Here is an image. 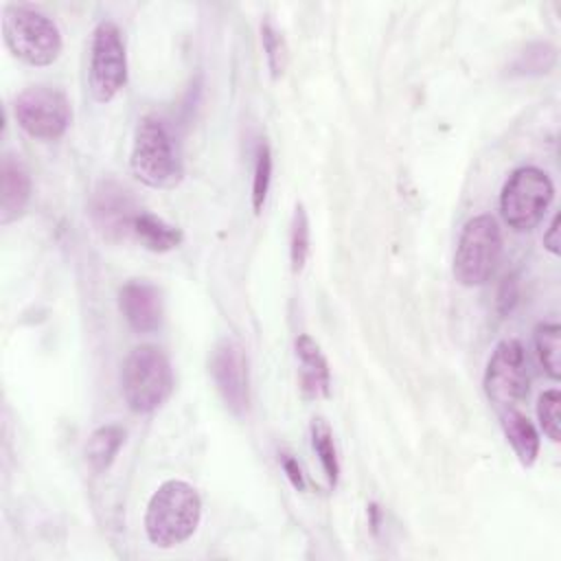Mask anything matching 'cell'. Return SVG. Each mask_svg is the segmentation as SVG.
<instances>
[{
	"label": "cell",
	"instance_id": "cell-1",
	"mask_svg": "<svg viewBox=\"0 0 561 561\" xmlns=\"http://www.w3.org/2000/svg\"><path fill=\"white\" fill-rule=\"evenodd\" d=\"M202 519V497L184 480L162 482L149 497L145 511L147 539L158 548H175L197 530Z\"/></svg>",
	"mask_w": 561,
	"mask_h": 561
},
{
	"label": "cell",
	"instance_id": "cell-2",
	"mask_svg": "<svg viewBox=\"0 0 561 561\" xmlns=\"http://www.w3.org/2000/svg\"><path fill=\"white\" fill-rule=\"evenodd\" d=\"M131 173L149 188H173L182 180V158L169 125L153 114L138 121L134 131Z\"/></svg>",
	"mask_w": 561,
	"mask_h": 561
},
{
	"label": "cell",
	"instance_id": "cell-3",
	"mask_svg": "<svg viewBox=\"0 0 561 561\" xmlns=\"http://www.w3.org/2000/svg\"><path fill=\"white\" fill-rule=\"evenodd\" d=\"M2 39L13 57L28 66H50L61 55V31L53 18L28 4H7Z\"/></svg>",
	"mask_w": 561,
	"mask_h": 561
},
{
	"label": "cell",
	"instance_id": "cell-4",
	"mask_svg": "<svg viewBox=\"0 0 561 561\" xmlns=\"http://www.w3.org/2000/svg\"><path fill=\"white\" fill-rule=\"evenodd\" d=\"M121 390L131 412L147 414L160 408L173 390V370L167 353L151 344L131 348L123 362Z\"/></svg>",
	"mask_w": 561,
	"mask_h": 561
},
{
	"label": "cell",
	"instance_id": "cell-5",
	"mask_svg": "<svg viewBox=\"0 0 561 561\" xmlns=\"http://www.w3.org/2000/svg\"><path fill=\"white\" fill-rule=\"evenodd\" d=\"M502 256V230L491 215L471 217L458 237L454 276L462 287L484 285Z\"/></svg>",
	"mask_w": 561,
	"mask_h": 561
},
{
	"label": "cell",
	"instance_id": "cell-6",
	"mask_svg": "<svg viewBox=\"0 0 561 561\" xmlns=\"http://www.w3.org/2000/svg\"><path fill=\"white\" fill-rule=\"evenodd\" d=\"M554 195L552 180L537 167L515 169L502 186L500 210L508 228L517 232L533 230L546 215Z\"/></svg>",
	"mask_w": 561,
	"mask_h": 561
},
{
	"label": "cell",
	"instance_id": "cell-7",
	"mask_svg": "<svg viewBox=\"0 0 561 561\" xmlns=\"http://www.w3.org/2000/svg\"><path fill=\"white\" fill-rule=\"evenodd\" d=\"M88 83L94 101L110 103L127 83V53L116 22L101 20L92 31Z\"/></svg>",
	"mask_w": 561,
	"mask_h": 561
},
{
	"label": "cell",
	"instance_id": "cell-8",
	"mask_svg": "<svg viewBox=\"0 0 561 561\" xmlns=\"http://www.w3.org/2000/svg\"><path fill=\"white\" fill-rule=\"evenodd\" d=\"M13 116L28 136L57 140L70 127L72 107L61 90L50 85H31L15 96Z\"/></svg>",
	"mask_w": 561,
	"mask_h": 561
},
{
	"label": "cell",
	"instance_id": "cell-9",
	"mask_svg": "<svg viewBox=\"0 0 561 561\" xmlns=\"http://www.w3.org/2000/svg\"><path fill=\"white\" fill-rule=\"evenodd\" d=\"M484 392L500 410H513L528 394V359L522 342L508 337L497 342L484 370Z\"/></svg>",
	"mask_w": 561,
	"mask_h": 561
},
{
	"label": "cell",
	"instance_id": "cell-10",
	"mask_svg": "<svg viewBox=\"0 0 561 561\" xmlns=\"http://www.w3.org/2000/svg\"><path fill=\"white\" fill-rule=\"evenodd\" d=\"M210 375L226 408L232 414L243 416L250 408V373L245 351L237 340L224 337L215 344Z\"/></svg>",
	"mask_w": 561,
	"mask_h": 561
},
{
	"label": "cell",
	"instance_id": "cell-11",
	"mask_svg": "<svg viewBox=\"0 0 561 561\" xmlns=\"http://www.w3.org/2000/svg\"><path fill=\"white\" fill-rule=\"evenodd\" d=\"M140 210L125 186L114 180L101 182L90 199V217L99 232L112 241L131 234V224Z\"/></svg>",
	"mask_w": 561,
	"mask_h": 561
},
{
	"label": "cell",
	"instance_id": "cell-12",
	"mask_svg": "<svg viewBox=\"0 0 561 561\" xmlns=\"http://www.w3.org/2000/svg\"><path fill=\"white\" fill-rule=\"evenodd\" d=\"M118 309L136 333H151L162 324V294L149 280H127L118 289Z\"/></svg>",
	"mask_w": 561,
	"mask_h": 561
},
{
	"label": "cell",
	"instance_id": "cell-13",
	"mask_svg": "<svg viewBox=\"0 0 561 561\" xmlns=\"http://www.w3.org/2000/svg\"><path fill=\"white\" fill-rule=\"evenodd\" d=\"M31 202V175L20 156L4 153L0 164V221L7 226L24 215Z\"/></svg>",
	"mask_w": 561,
	"mask_h": 561
},
{
	"label": "cell",
	"instance_id": "cell-14",
	"mask_svg": "<svg viewBox=\"0 0 561 561\" xmlns=\"http://www.w3.org/2000/svg\"><path fill=\"white\" fill-rule=\"evenodd\" d=\"M296 357L300 362V386L307 397L320 399L331 392V373L327 357L322 355L318 342L309 335L296 337Z\"/></svg>",
	"mask_w": 561,
	"mask_h": 561
},
{
	"label": "cell",
	"instance_id": "cell-15",
	"mask_svg": "<svg viewBox=\"0 0 561 561\" xmlns=\"http://www.w3.org/2000/svg\"><path fill=\"white\" fill-rule=\"evenodd\" d=\"M502 427H504V436H506L508 445L513 447L517 460L524 467H533L539 456V434H537L535 425L530 423V419L513 408V410L504 412Z\"/></svg>",
	"mask_w": 561,
	"mask_h": 561
},
{
	"label": "cell",
	"instance_id": "cell-16",
	"mask_svg": "<svg viewBox=\"0 0 561 561\" xmlns=\"http://www.w3.org/2000/svg\"><path fill=\"white\" fill-rule=\"evenodd\" d=\"M131 234L140 241L142 248L151 252H169L182 243L180 228L171 226L153 213H138L131 224Z\"/></svg>",
	"mask_w": 561,
	"mask_h": 561
},
{
	"label": "cell",
	"instance_id": "cell-17",
	"mask_svg": "<svg viewBox=\"0 0 561 561\" xmlns=\"http://www.w3.org/2000/svg\"><path fill=\"white\" fill-rule=\"evenodd\" d=\"M125 443V430L121 425H101L96 427L85 443V460L92 471L103 473L114 462L116 454Z\"/></svg>",
	"mask_w": 561,
	"mask_h": 561
},
{
	"label": "cell",
	"instance_id": "cell-18",
	"mask_svg": "<svg viewBox=\"0 0 561 561\" xmlns=\"http://www.w3.org/2000/svg\"><path fill=\"white\" fill-rule=\"evenodd\" d=\"M311 445L313 451L322 465V471L329 480L331 486L337 484L340 478V460H337V449L333 440V432L324 419H313L311 423Z\"/></svg>",
	"mask_w": 561,
	"mask_h": 561
},
{
	"label": "cell",
	"instance_id": "cell-19",
	"mask_svg": "<svg viewBox=\"0 0 561 561\" xmlns=\"http://www.w3.org/2000/svg\"><path fill=\"white\" fill-rule=\"evenodd\" d=\"M559 335L561 329L557 322H541L535 329V348L541 368L548 377L559 379L561 375V355H559Z\"/></svg>",
	"mask_w": 561,
	"mask_h": 561
},
{
	"label": "cell",
	"instance_id": "cell-20",
	"mask_svg": "<svg viewBox=\"0 0 561 561\" xmlns=\"http://www.w3.org/2000/svg\"><path fill=\"white\" fill-rule=\"evenodd\" d=\"M309 256V217L302 204H296L291 215V230H289V261L291 272L300 274Z\"/></svg>",
	"mask_w": 561,
	"mask_h": 561
},
{
	"label": "cell",
	"instance_id": "cell-21",
	"mask_svg": "<svg viewBox=\"0 0 561 561\" xmlns=\"http://www.w3.org/2000/svg\"><path fill=\"white\" fill-rule=\"evenodd\" d=\"M254 158L256 160H254V178H252V208L259 215L263 210L270 182H272V151L265 140L259 142Z\"/></svg>",
	"mask_w": 561,
	"mask_h": 561
},
{
	"label": "cell",
	"instance_id": "cell-22",
	"mask_svg": "<svg viewBox=\"0 0 561 561\" xmlns=\"http://www.w3.org/2000/svg\"><path fill=\"white\" fill-rule=\"evenodd\" d=\"M261 42L267 59V68L274 79H278L285 72L287 66V46L283 35L276 31V26L270 20L261 22Z\"/></svg>",
	"mask_w": 561,
	"mask_h": 561
},
{
	"label": "cell",
	"instance_id": "cell-23",
	"mask_svg": "<svg viewBox=\"0 0 561 561\" xmlns=\"http://www.w3.org/2000/svg\"><path fill=\"white\" fill-rule=\"evenodd\" d=\"M559 403H561V394L557 388H550L546 392H541L539 401H537V419L539 425L543 430V434L552 440L559 443L561 440V421H559Z\"/></svg>",
	"mask_w": 561,
	"mask_h": 561
},
{
	"label": "cell",
	"instance_id": "cell-24",
	"mask_svg": "<svg viewBox=\"0 0 561 561\" xmlns=\"http://www.w3.org/2000/svg\"><path fill=\"white\" fill-rule=\"evenodd\" d=\"M554 64V48L548 44H537L526 50V55L519 61V70H535V72H548V68Z\"/></svg>",
	"mask_w": 561,
	"mask_h": 561
},
{
	"label": "cell",
	"instance_id": "cell-25",
	"mask_svg": "<svg viewBox=\"0 0 561 561\" xmlns=\"http://www.w3.org/2000/svg\"><path fill=\"white\" fill-rule=\"evenodd\" d=\"M517 298H519V283H517V276L511 274V276H506L502 280L500 291H497V309H500V313L502 316L511 313L515 302H517Z\"/></svg>",
	"mask_w": 561,
	"mask_h": 561
},
{
	"label": "cell",
	"instance_id": "cell-26",
	"mask_svg": "<svg viewBox=\"0 0 561 561\" xmlns=\"http://www.w3.org/2000/svg\"><path fill=\"white\" fill-rule=\"evenodd\" d=\"M280 465H283V471H285L287 480L291 482V486L302 491L305 489V476H302V469H300L298 460L291 458V454H280Z\"/></svg>",
	"mask_w": 561,
	"mask_h": 561
},
{
	"label": "cell",
	"instance_id": "cell-27",
	"mask_svg": "<svg viewBox=\"0 0 561 561\" xmlns=\"http://www.w3.org/2000/svg\"><path fill=\"white\" fill-rule=\"evenodd\" d=\"M559 224H561V217L559 215H554L552 217V221H550V226H548V230L543 232V248L550 252V254H554V256H559Z\"/></svg>",
	"mask_w": 561,
	"mask_h": 561
}]
</instances>
